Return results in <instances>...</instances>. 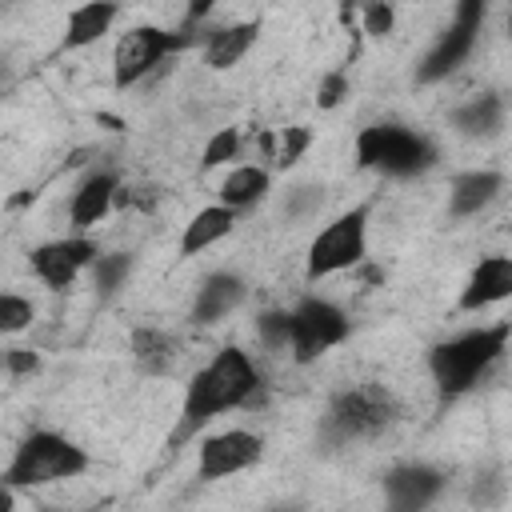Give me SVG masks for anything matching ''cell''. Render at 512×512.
<instances>
[{
    "instance_id": "obj_29",
    "label": "cell",
    "mask_w": 512,
    "mask_h": 512,
    "mask_svg": "<svg viewBox=\"0 0 512 512\" xmlns=\"http://www.w3.org/2000/svg\"><path fill=\"white\" fill-rule=\"evenodd\" d=\"M392 24H396V12H392L388 0H368L364 4V32L368 36H388Z\"/></svg>"
},
{
    "instance_id": "obj_19",
    "label": "cell",
    "mask_w": 512,
    "mask_h": 512,
    "mask_svg": "<svg viewBox=\"0 0 512 512\" xmlns=\"http://www.w3.org/2000/svg\"><path fill=\"white\" fill-rule=\"evenodd\" d=\"M504 116H508L504 96L480 92V96H472L468 104H460V108L448 116V124H452L460 136H468V140H488V136H496V132L504 128Z\"/></svg>"
},
{
    "instance_id": "obj_23",
    "label": "cell",
    "mask_w": 512,
    "mask_h": 512,
    "mask_svg": "<svg viewBox=\"0 0 512 512\" xmlns=\"http://www.w3.org/2000/svg\"><path fill=\"white\" fill-rule=\"evenodd\" d=\"M88 272H92V288L100 296H112L132 272V252H96Z\"/></svg>"
},
{
    "instance_id": "obj_21",
    "label": "cell",
    "mask_w": 512,
    "mask_h": 512,
    "mask_svg": "<svg viewBox=\"0 0 512 512\" xmlns=\"http://www.w3.org/2000/svg\"><path fill=\"white\" fill-rule=\"evenodd\" d=\"M268 188H272V172L264 164H236L220 180V204H228L232 212H248L268 196Z\"/></svg>"
},
{
    "instance_id": "obj_18",
    "label": "cell",
    "mask_w": 512,
    "mask_h": 512,
    "mask_svg": "<svg viewBox=\"0 0 512 512\" xmlns=\"http://www.w3.org/2000/svg\"><path fill=\"white\" fill-rule=\"evenodd\" d=\"M504 192V176L492 172V168H472V172H460L448 188V212L452 216H476L484 212L496 196Z\"/></svg>"
},
{
    "instance_id": "obj_33",
    "label": "cell",
    "mask_w": 512,
    "mask_h": 512,
    "mask_svg": "<svg viewBox=\"0 0 512 512\" xmlns=\"http://www.w3.org/2000/svg\"><path fill=\"white\" fill-rule=\"evenodd\" d=\"M12 504H16V488H12V484H4V480H0V512H8V508H12Z\"/></svg>"
},
{
    "instance_id": "obj_25",
    "label": "cell",
    "mask_w": 512,
    "mask_h": 512,
    "mask_svg": "<svg viewBox=\"0 0 512 512\" xmlns=\"http://www.w3.org/2000/svg\"><path fill=\"white\" fill-rule=\"evenodd\" d=\"M308 144H312V132H308L304 124H292V128H284V132L276 136V148H272V160H276V168H292V164H300V156L308 152Z\"/></svg>"
},
{
    "instance_id": "obj_1",
    "label": "cell",
    "mask_w": 512,
    "mask_h": 512,
    "mask_svg": "<svg viewBox=\"0 0 512 512\" xmlns=\"http://www.w3.org/2000/svg\"><path fill=\"white\" fill-rule=\"evenodd\" d=\"M260 388H264V380H260V368L252 364V356L240 344H224L220 352H212V360L200 372H192L184 400H180L176 428H172V444L176 448L188 444L204 424H212L224 412L252 408Z\"/></svg>"
},
{
    "instance_id": "obj_35",
    "label": "cell",
    "mask_w": 512,
    "mask_h": 512,
    "mask_svg": "<svg viewBox=\"0 0 512 512\" xmlns=\"http://www.w3.org/2000/svg\"><path fill=\"white\" fill-rule=\"evenodd\" d=\"M0 80H4V64H0Z\"/></svg>"
},
{
    "instance_id": "obj_3",
    "label": "cell",
    "mask_w": 512,
    "mask_h": 512,
    "mask_svg": "<svg viewBox=\"0 0 512 512\" xmlns=\"http://www.w3.org/2000/svg\"><path fill=\"white\" fill-rule=\"evenodd\" d=\"M84 472H88V452L80 444H72L52 428H36L16 444L0 480L12 488H44V484L76 480Z\"/></svg>"
},
{
    "instance_id": "obj_13",
    "label": "cell",
    "mask_w": 512,
    "mask_h": 512,
    "mask_svg": "<svg viewBox=\"0 0 512 512\" xmlns=\"http://www.w3.org/2000/svg\"><path fill=\"white\" fill-rule=\"evenodd\" d=\"M444 492V472L428 468V464H396L384 476V500L396 512H416L428 508L436 496Z\"/></svg>"
},
{
    "instance_id": "obj_5",
    "label": "cell",
    "mask_w": 512,
    "mask_h": 512,
    "mask_svg": "<svg viewBox=\"0 0 512 512\" xmlns=\"http://www.w3.org/2000/svg\"><path fill=\"white\" fill-rule=\"evenodd\" d=\"M364 256H368V208L356 204V208L340 212L336 220H328L312 236L304 276L324 280V276H336V272H352Z\"/></svg>"
},
{
    "instance_id": "obj_4",
    "label": "cell",
    "mask_w": 512,
    "mask_h": 512,
    "mask_svg": "<svg viewBox=\"0 0 512 512\" xmlns=\"http://www.w3.org/2000/svg\"><path fill=\"white\" fill-rule=\"evenodd\" d=\"M356 164L368 168V172L392 176V180H408V176H420V172H428L436 164V144L424 132L408 128V124L380 120V124L360 128Z\"/></svg>"
},
{
    "instance_id": "obj_28",
    "label": "cell",
    "mask_w": 512,
    "mask_h": 512,
    "mask_svg": "<svg viewBox=\"0 0 512 512\" xmlns=\"http://www.w3.org/2000/svg\"><path fill=\"white\" fill-rule=\"evenodd\" d=\"M320 204H324V188H320V184H296V188H288V196H284V216H288V220H304V216H312Z\"/></svg>"
},
{
    "instance_id": "obj_27",
    "label": "cell",
    "mask_w": 512,
    "mask_h": 512,
    "mask_svg": "<svg viewBox=\"0 0 512 512\" xmlns=\"http://www.w3.org/2000/svg\"><path fill=\"white\" fill-rule=\"evenodd\" d=\"M256 336H260V344L272 348V352L288 348V336H292V316H288V308H272V312H264V316L256 320Z\"/></svg>"
},
{
    "instance_id": "obj_31",
    "label": "cell",
    "mask_w": 512,
    "mask_h": 512,
    "mask_svg": "<svg viewBox=\"0 0 512 512\" xmlns=\"http://www.w3.org/2000/svg\"><path fill=\"white\" fill-rule=\"evenodd\" d=\"M4 360H8V368H12V372H32V368L40 364V360H36V352H28V348H12Z\"/></svg>"
},
{
    "instance_id": "obj_7",
    "label": "cell",
    "mask_w": 512,
    "mask_h": 512,
    "mask_svg": "<svg viewBox=\"0 0 512 512\" xmlns=\"http://www.w3.org/2000/svg\"><path fill=\"white\" fill-rule=\"evenodd\" d=\"M392 420H396L392 396L384 388H376V384H356V388H344V392H336L328 400L324 436L336 440V444L368 440V436L384 432Z\"/></svg>"
},
{
    "instance_id": "obj_20",
    "label": "cell",
    "mask_w": 512,
    "mask_h": 512,
    "mask_svg": "<svg viewBox=\"0 0 512 512\" xmlns=\"http://www.w3.org/2000/svg\"><path fill=\"white\" fill-rule=\"evenodd\" d=\"M236 216L240 212H232L228 204H208V208H200L188 224H184V232H180V256H200L204 248H212V244H220L232 228H236Z\"/></svg>"
},
{
    "instance_id": "obj_34",
    "label": "cell",
    "mask_w": 512,
    "mask_h": 512,
    "mask_svg": "<svg viewBox=\"0 0 512 512\" xmlns=\"http://www.w3.org/2000/svg\"><path fill=\"white\" fill-rule=\"evenodd\" d=\"M368 0H344V8H364Z\"/></svg>"
},
{
    "instance_id": "obj_2",
    "label": "cell",
    "mask_w": 512,
    "mask_h": 512,
    "mask_svg": "<svg viewBox=\"0 0 512 512\" xmlns=\"http://www.w3.org/2000/svg\"><path fill=\"white\" fill-rule=\"evenodd\" d=\"M508 332H512V324L500 320V324L468 328V332H456V336L432 344L428 348V372H432L436 392L444 400H456V396L472 392L488 376V368L504 356Z\"/></svg>"
},
{
    "instance_id": "obj_16",
    "label": "cell",
    "mask_w": 512,
    "mask_h": 512,
    "mask_svg": "<svg viewBox=\"0 0 512 512\" xmlns=\"http://www.w3.org/2000/svg\"><path fill=\"white\" fill-rule=\"evenodd\" d=\"M116 16H120V4L116 0H84V4H76L68 12V20H64L60 48L64 52H76V48H88V44L104 40L112 32Z\"/></svg>"
},
{
    "instance_id": "obj_6",
    "label": "cell",
    "mask_w": 512,
    "mask_h": 512,
    "mask_svg": "<svg viewBox=\"0 0 512 512\" xmlns=\"http://www.w3.org/2000/svg\"><path fill=\"white\" fill-rule=\"evenodd\" d=\"M196 36L192 28L184 24L180 32H168V28H156V24H136L128 32H120L116 48H112V84L124 92L132 84H140L152 68H160L172 52L188 48Z\"/></svg>"
},
{
    "instance_id": "obj_24",
    "label": "cell",
    "mask_w": 512,
    "mask_h": 512,
    "mask_svg": "<svg viewBox=\"0 0 512 512\" xmlns=\"http://www.w3.org/2000/svg\"><path fill=\"white\" fill-rule=\"evenodd\" d=\"M36 308L28 296L20 292H0V336H12V332H24L32 324Z\"/></svg>"
},
{
    "instance_id": "obj_10",
    "label": "cell",
    "mask_w": 512,
    "mask_h": 512,
    "mask_svg": "<svg viewBox=\"0 0 512 512\" xmlns=\"http://www.w3.org/2000/svg\"><path fill=\"white\" fill-rule=\"evenodd\" d=\"M96 240L88 232H72V236H60V240H48V244H36L28 252V268L32 276L52 288V292H64L80 272H88L92 256H96Z\"/></svg>"
},
{
    "instance_id": "obj_14",
    "label": "cell",
    "mask_w": 512,
    "mask_h": 512,
    "mask_svg": "<svg viewBox=\"0 0 512 512\" xmlns=\"http://www.w3.org/2000/svg\"><path fill=\"white\" fill-rule=\"evenodd\" d=\"M512 296V260L508 256H480L460 288V312H484Z\"/></svg>"
},
{
    "instance_id": "obj_22",
    "label": "cell",
    "mask_w": 512,
    "mask_h": 512,
    "mask_svg": "<svg viewBox=\"0 0 512 512\" xmlns=\"http://www.w3.org/2000/svg\"><path fill=\"white\" fill-rule=\"evenodd\" d=\"M128 352L144 376H168L176 368V340L160 328H132Z\"/></svg>"
},
{
    "instance_id": "obj_8",
    "label": "cell",
    "mask_w": 512,
    "mask_h": 512,
    "mask_svg": "<svg viewBox=\"0 0 512 512\" xmlns=\"http://www.w3.org/2000/svg\"><path fill=\"white\" fill-rule=\"evenodd\" d=\"M292 316V336H288V352L296 364H312L324 352H332L336 344L348 340L352 320L344 316L340 304L324 300V296H304L296 300V308H288Z\"/></svg>"
},
{
    "instance_id": "obj_15",
    "label": "cell",
    "mask_w": 512,
    "mask_h": 512,
    "mask_svg": "<svg viewBox=\"0 0 512 512\" xmlns=\"http://www.w3.org/2000/svg\"><path fill=\"white\" fill-rule=\"evenodd\" d=\"M248 296V284L236 272H208L192 296V324H216L232 316Z\"/></svg>"
},
{
    "instance_id": "obj_17",
    "label": "cell",
    "mask_w": 512,
    "mask_h": 512,
    "mask_svg": "<svg viewBox=\"0 0 512 512\" xmlns=\"http://www.w3.org/2000/svg\"><path fill=\"white\" fill-rule=\"evenodd\" d=\"M256 40H260V24L256 20L212 28V32H204V64L216 68V72H228V68H236L248 56V48Z\"/></svg>"
},
{
    "instance_id": "obj_9",
    "label": "cell",
    "mask_w": 512,
    "mask_h": 512,
    "mask_svg": "<svg viewBox=\"0 0 512 512\" xmlns=\"http://www.w3.org/2000/svg\"><path fill=\"white\" fill-rule=\"evenodd\" d=\"M484 12H488V0H456V16L452 24L440 32V40L428 48L416 80L420 84H436L444 76H452L476 48V36H480V24H484Z\"/></svg>"
},
{
    "instance_id": "obj_26",
    "label": "cell",
    "mask_w": 512,
    "mask_h": 512,
    "mask_svg": "<svg viewBox=\"0 0 512 512\" xmlns=\"http://www.w3.org/2000/svg\"><path fill=\"white\" fill-rule=\"evenodd\" d=\"M240 128H220L208 144H204V156H200V168H220V164H232L240 156Z\"/></svg>"
},
{
    "instance_id": "obj_30",
    "label": "cell",
    "mask_w": 512,
    "mask_h": 512,
    "mask_svg": "<svg viewBox=\"0 0 512 512\" xmlns=\"http://www.w3.org/2000/svg\"><path fill=\"white\" fill-rule=\"evenodd\" d=\"M344 96H348V76L344 72H324L320 88H316V104L320 108H336Z\"/></svg>"
},
{
    "instance_id": "obj_12",
    "label": "cell",
    "mask_w": 512,
    "mask_h": 512,
    "mask_svg": "<svg viewBox=\"0 0 512 512\" xmlns=\"http://www.w3.org/2000/svg\"><path fill=\"white\" fill-rule=\"evenodd\" d=\"M116 192H120V176L112 168H92L76 192H72V204H68V224L72 232H92L112 208H116Z\"/></svg>"
},
{
    "instance_id": "obj_32",
    "label": "cell",
    "mask_w": 512,
    "mask_h": 512,
    "mask_svg": "<svg viewBox=\"0 0 512 512\" xmlns=\"http://www.w3.org/2000/svg\"><path fill=\"white\" fill-rule=\"evenodd\" d=\"M216 4H220V0H188V8H184V24H200V20H208Z\"/></svg>"
},
{
    "instance_id": "obj_11",
    "label": "cell",
    "mask_w": 512,
    "mask_h": 512,
    "mask_svg": "<svg viewBox=\"0 0 512 512\" xmlns=\"http://www.w3.org/2000/svg\"><path fill=\"white\" fill-rule=\"evenodd\" d=\"M264 456V436L248 428H224L196 448V476L200 480H224L244 468H252Z\"/></svg>"
}]
</instances>
